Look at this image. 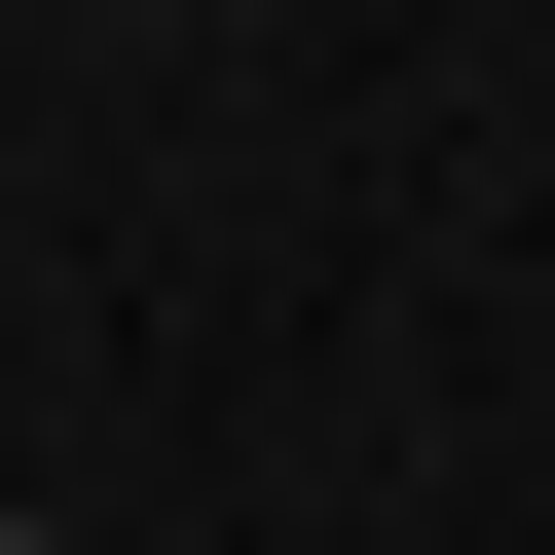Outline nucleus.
Listing matches in <instances>:
<instances>
[{"label": "nucleus", "instance_id": "nucleus-1", "mask_svg": "<svg viewBox=\"0 0 555 555\" xmlns=\"http://www.w3.org/2000/svg\"><path fill=\"white\" fill-rule=\"evenodd\" d=\"M0 555H112V518H38V481H0Z\"/></svg>", "mask_w": 555, "mask_h": 555}]
</instances>
